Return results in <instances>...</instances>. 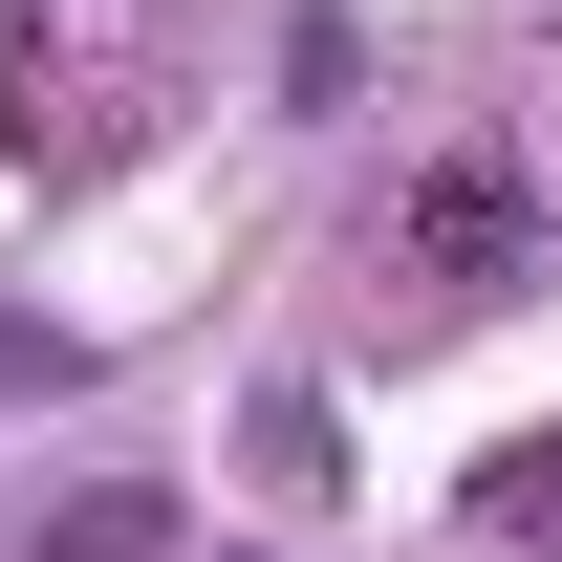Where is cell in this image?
Listing matches in <instances>:
<instances>
[{
  "label": "cell",
  "mask_w": 562,
  "mask_h": 562,
  "mask_svg": "<svg viewBox=\"0 0 562 562\" xmlns=\"http://www.w3.org/2000/svg\"><path fill=\"white\" fill-rule=\"evenodd\" d=\"M260 476H281V497H325V476H347V432H325V390H281V412H260Z\"/></svg>",
  "instance_id": "4"
},
{
  "label": "cell",
  "mask_w": 562,
  "mask_h": 562,
  "mask_svg": "<svg viewBox=\"0 0 562 562\" xmlns=\"http://www.w3.org/2000/svg\"><path fill=\"white\" fill-rule=\"evenodd\" d=\"M476 541L497 562H562V432H519V454L476 476Z\"/></svg>",
  "instance_id": "3"
},
{
  "label": "cell",
  "mask_w": 562,
  "mask_h": 562,
  "mask_svg": "<svg viewBox=\"0 0 562 562\" xmlns=\"http://www.w3.org/2000/svg\"><path fill=\"white\" fill-rule=\"evenodd\" d=\"M44 562H173V497H151V476H87L66 519H44Z\"/></svg>",
  "instance_id": "2"
},
{
  "label": "cell",
  "mask_w": 562,
  "mask_h": 562,
  "mask_svg": "<svg viewBox=\"0 0 562 562\" xmlns=\"http://www.w3.org/2000/svg\"><path fill=\"white\" fill-rule=\"evenodd\" d=\"M368 260L412 281L432 325H476V303H519V281H541V173H519L497 131H454V151L412 173V195L368 216Z\"/></svg>",
  "instance_id": "1"
},
{
  "label": "cell",
  "mask_w": 562,
  "mask_h": 562,
  "mask_svg": "<svg viewBox=\"0 0 562 562\" xmlns=\"http://www.w3.org/2000/svg\"><path fill=\"white\" fill-rule=\"evenodd\" d=\"M238 562H260V541H238Z\"/></svg>",
  "instance_id": "5"
}]
</instances>
